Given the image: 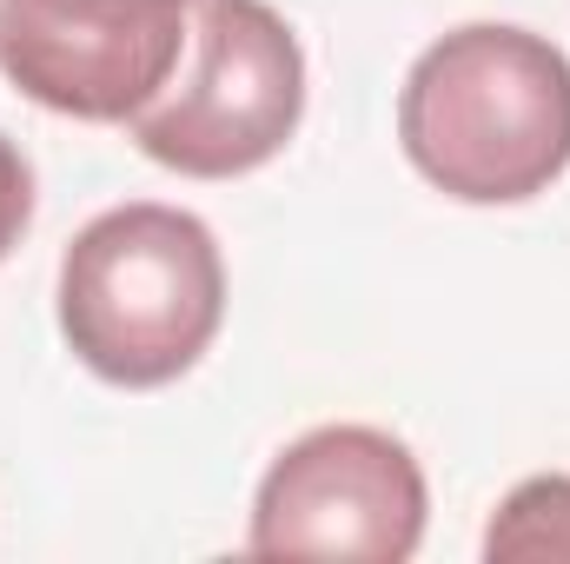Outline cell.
<instances>
[{"label":"cell","mask_w":570,"mask_h":564,"mask_svg":"<svg viewBox=\"0 0 570 564\" xmlns=\"http://www.w3.org/2000/svg\"><path fill=\"white\" fill-rule=\"evenodd\" d=\"M33 226V166L27 153L0 134V260L20 246V233Z\"/></svg>","instance_id":"52a82bcc"},{"label":"cell","mask_w":570,"mask_h":564,"mask_svg":"<svg viewBox=\"0 0 570 564\" xmlns=\"http://www.w3.org/2000/svg\"><path fill=\"white\" fill-rule=\"evenodd\" d=\"M305 120V47L266 0H199L193 74L127 127L153 166L239 179L279 159Z\"/></svg>","instance_id":"3957f363"},{"label":"cell","mask_w":570,"mask_h":564,"mask_svg":"<svg viewBox=\"0 0 570 564\" xmlns=\"http://www.w3.org/2000/svg\"><path fill=\"white\" fill-rule=\"evenodd\" d=\"M484 558L491 564L570 558V471H538V478L511 485V498L498 505V518L484 532Z\"/></svg>","instance_id":"8992f818"},{"label":"cell","mask_w":570,"mask_h":564,"mask_svg":"<svg viewBox=\"0 0 570 564\" xmlns=\"http://www.w3.org/2000/svg\"><path fill=\"white\" fill-rule=\"evenodd\" d=\"M399 146L444 200H538L570 166V54L504 20L451 27L399 87Z\"/></svg>","instance_id":"6da1fadb"},{"label":"cell","mask_w":570,"mask_h":564,"mask_svg":"<svg viewBox=\"0 0 570 564\" xmlns=\"http://www.w3.org/2000/svg\"><path fill=\"white\" fill-rule=\"evenodd\" d=\"M199 0H0V74L47 114L134 120L173 87Z\"/></svg>","instance_id":"5b68a950"},{"label":"cell","mask_w":570,"mask_h":564,"mask_svg":"<svg viewBox=\"0 0 570 564\" xmlns=\"http://www.w3.org/2000/svg\"><path fill=\"white\" fill-rule=\"evenodd\" d=\"M226 319V260L199 213L127 200L60 253V339L127 392L186 379Z\"/></svg>","instance_id":"7a4b0ae2"},{"label":"cell","mask_w":570,"mask_h":564,"mask_svg":"<svg viewBox=\"0 0 570 564\" xmlns=\"http://www.w3.org/2000/svg\"><path fill=\"white\" fill-rule=\"evenodd\" d=\"M425 471L379 425H318L292 438L259 478L246 545L259 558L405 564L425 545Z\"/></svg>","instance_id":"277c9868"}]
</instances>
